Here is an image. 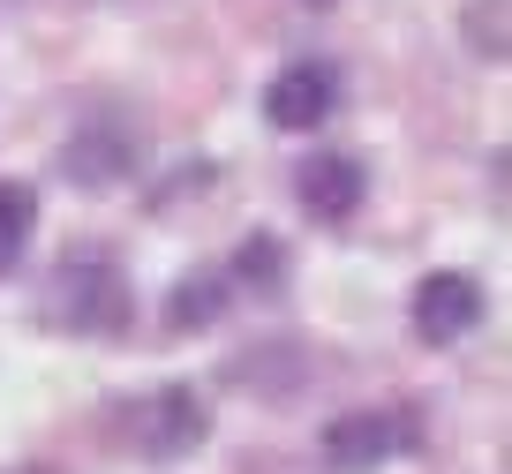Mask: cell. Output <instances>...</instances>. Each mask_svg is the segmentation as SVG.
<instances>
[{
    "label": "cell",
    "instance_id": "6da1fadb",
    "mask_svg": "<svg viewBox=\"0 0 512 474\" xmlns=\"http://www.w3.org/2000/svg\"><path fill=\"white\" fill-rule=\"evenodd\" d=\"M128 309H136L128 271L113 264L98 241H83V249H68L61 264H53V279H46V324L83 332V339H113V332H128Z\"/></svg>",
    "mask_w": 512,
    "mask_h": 474
},
{
    "label": "cell",
    "instance_id": "7a4b0ae2",
    "mask_svg": "<svg viewBox=\"0 0 512 474\" xmlns=\"http://www.w3.org/2000/svg\"><path fill=\"white\" fill-rule=\"evenodd\" d=\"M204 429H211V414H204V399H196L189 384H166V392L128 407V444L144 459H189L196 444H204Z\"/></svg>",
    "mask_w": 512,
    "mask_h": 474
},
{
    "label": "cell",
    "instance_id": "3957f363",
    "mask_svg": "<svg viewBox=\"0 0 512 474\" xmlns=\"http://www.w3.org/2000/svg\"><path fill=\"white\" fill-rule=\"evenodd\" d=\"M339 106V76L332 61H294L272 76V91H264V121L279 128V136H309V128H324Z\"/></svg>",
    "mask_w": 512,
    "mask_h": 474
},
{
    "label": "cell",
    "instance_id": "277c9868",
    "mask_svg": "<svg viewBox=\"0 0 512 474\" xmlns=\"http://www.w3.org/2000/svg\"><path fill=\"white\" fill-rule=\"evenodd\" d=\"M294 196H302L309 219L339 226V219H354V211H362L369 174H362V158H354V151H309V166L294 174Z\"/></svg>",
    "mask_w": 512,
    "mask_h": 474
},
{
    "label": "cell",
    "instance_id": "5b68a950",
    "mask_svg": "<svg viewBox=\"0 0 512 474\" xmlns=\"http://www.w3.org/2000/svg\"><path fill=\"white\" fill-rule=\"evenodd\" d=\"M482 324V286L467 279V271H430V279L415 286V332L430 339V347H452V339H467Z\"/></svg>",
    "mask_w": 512,
    "mask_h": 474
},
{
    "label": "cell",
    "instance_id": "8992f818",
    "mask_svg": "<svg viewBox=\"0 0 512 474\" xmlns=\"http://www.w3.org/2000/svg\"><path fill=\"white\" fill-rule=\"evenodd\" d=\"M61 166L76 189H121L128 174H136V136H128L121 121H91L76 128V136L61 143Z\"/></svg>",
    "mask_w": 512,
    "mask_h": 474
},
{
    "label": "cell",
    "instance_id": "52a82bcc",
    "mask_svg": "<svg viewBox=\"0 0 512 474\" xmlns=\"http://www.w3.org/2000/svg\"><path fill=\"white\" fill-rule=\"evenodd\" d=\"M392 452H407L400 414H339V422L324 429V467L332 474H369Z\"/></svg>",
    "mask_w": 512,
    "mask_h": 474
},
{
    "label": "cell",
    "instance_id": "ba28073f",
    "mask_svg": "<svg viewBox=\"0 0 512 474\" xmlns=\"http://www.w3.org/2000/svg\"><path fill=\"white\" fill-rule=\"evenodd\" d=\"M31 226H38V189L31 181H0V279L31 249Z\"/></svg>",
    "mask_w": 512,
    "mask_h": 474
},
{
    "label": "cell",
    "instance_id": "9c48e42d",
    "mask_svg": "<svg viewBox=\"0 0 512 474\" xmlns=\"http://www.w3.org/2000/svg\"><path fill=\"white\" fill-rule=\"evenodd\" d=\"M219 309H226V279H219V271H196V279L174 286L166 324H174V332H204V324H219Z\"/></svg>",
    "mask_w": 512,
    "mask_h": 474
},
{
    "label": "cell",
    "instance_id": "30bf717a",
    "mask_svg": "<svg viewBox=\"0 0 512 474\" xmlns=\"http://www.w3.org/2000/svg\"><path fill=\"white\" fill-rule=\"evenodd\" d=\"M467 46L482 61H505L512 38H505V0H467Z\"/></svg>",
    "mask_w": 512,
    "mask_h": 474
},
{
    "label": "cell",
    "instance_id": "8fae6325",
    "mask_svg": "<svg viewBox=\"0 0 512 474\" xmlns=\"http://www.w3.org/2000/svg\"><path fill=\"white\" fill-rule=\"evenodd\" d=\"M279 271H287V256H279V241H272V234H249V241H241L234 279H249V286H279Z\"/></svg>",
    "mask_w": 512,
    "mask_h": 474
}]
</instances>
